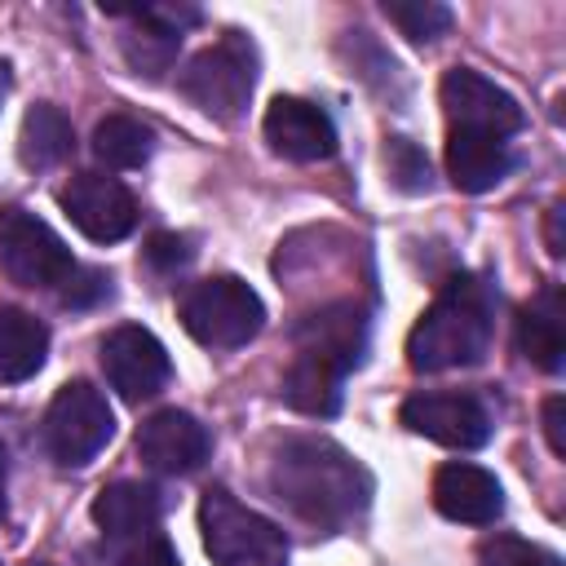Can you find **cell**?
Masks as SVG:
<instances>
[{"instance_id": "6da1fadb", "label": "cell", "mask_w": 566, "mask_h": 566, "mask_svg": "<svg viewBox=\"0 0 566 566\" xmlns=\"http://www.w3.org/2000/svg\"><path fill=\"white\" fill-rule=\"evenodd\" d=\"M270 491L314 526H345L367 509V469L327 438H287L270 460Z\"/></svg>"}, {"instance_id": "7a4b0ae2", "label": "cell", "mask_w": 566, "mask_h": 566, "mask_svg": "<svg viewBox=\"0 0 566 566\" xmlns=\"http://www.w3.org/2000/svg\"><path fill=\"white\" fill-rule=\"evenodd\" d=\"M486 345H491V292L482 279L460 274L442 283V292L416 318L407 336V363L416 371H451L478 363Z\"/></svg>"}, {"instance_id": "3957f363", "label": "cell", "mask_w": 566, "mask_h": 566, "mask_svg": "<svg viewBox=\"0 0 566 566\" xmlns=\"http://www.w3.org/2000/svg\"><path fill=\"white\" fill-rule=\"evenodd\" d=\"M199 535L212 566H287L283 531L230 491H208L199 504Z\"/></svg>"}, {"instance_id": "277c9868", "label": "cell", "mask_w": 566, "mask_h": 566, "mask_svg": "<svg viewBox=\"0 0 566 566\" xmlns=\"http://www.w3.org/2000/svg\"><path fill=\"white\" fill-rule=\"evenodd\" d=\"M177 314H181V327L199 345H208V349H239L265 323L261 296L243 279H234V274H212V279L195 283L181 296V310Z\"/></svg>"}, {"instance_id": "5b68a950", "label": "cell", "mask_w": 566, "mask_h": 566, "mask_svg": "<svg viewBox=\"0 0 566 566\" xmlns=\"http://www.w3.org/2000/svg\"><path fill=\"white\" fill-rule=\"evenodd\" d=\"M252 84H256V53H252V44H248L243 35H234V31H230L226 40L199 49V53L186 62L181 80H177V88H181L203 115L226 119V124L243 115V106H248V97H252Z\"/></svg>"}, {"instance_id": "8992f818", "label": "cell", "mask_w": 566, "mask_h": 566, "mask_svg": "<svg viewBox=\"0 0 566 566\" xmlns=\"http://www.w3.org/2000/svg\"><path fill=\"white\" fill-rule=\"evenodd\" d=\"M115 433V416L102 398V389H93L88 380H71L53 394L49 411H44V447L57 464L80 469L88 464Z\"/></svg>"}, {"instance_id": "52a82bcc", "label": "cell", "mask_w": 566, "mask_h": 566, "mask_svg": "<svg viewBox=\"0 0 566 566\" xmlns=\"http://www.w3.org/2000/svg\"><path fill=\"white\" fill-rule=\"evenodd\" d=\"M0 265L22 287H57L75 270L62 234L27 208L0 212Z\"/></svg>"}, {"instance_id": "ba28073f", "label": "cell", "mask_w": 566, "mask_h": 566, "mask_svg": "<svg viewBox=\"0 0 566 566\" xmlns=\"http://www.w3.org/2000/svg\"><path fill=\"white\" fill-rule=\"evenodd\" d=\"M442 111L451 119V128H478L491 137H509L522 128V106L513 93H504L495 80L469 71V66H451L438 84Z\"/></svg>"}, {"instance_id": "9c48e42d", "label": "cell", "mask_w": 566, "mask_h": 566, "mask_svg": "<svg viewBox=\"0 0 566 566\" xmlns=\"http://www.w3.org/2000/svg\"><path fill=\"white\" fill-rule=\"evenodd\" d=\"M102 371L111 389H119V398L142 402L168 385V349L159 345L155 332L124 323L102 336Z\"/></svg>"}, {"instance_id": "30bf717a", "label": "cell", "mask_w": 566, "mask_h": 566, "mask_svg": "<svg viewBox=\"0 0 566 566\" xmlns=\"http://www.w3.org/2000/svg\"><path fill=\"white\" fill-rule=\"evenodd\" d=\"M402 424L429 442L455 447V451H473L491 438V416L473 394H411L402 402Z\"/></svg>"}, {"instance_id": "8fae6325", "label": "cell", "mask_w": 566, "mask_h": 566, "mask_svg": "<svg viewBox=\"0 0 566 566\" xmlns=\"http://www.w3.org/2000/svg\"><path fill=\"white\" fill-rule=\"evenodd\" d=\"M62 208L75 221V230L93 243H115L137 226V203L133 195L102 172H80L62 190Z\"/></svg>"}, {"instance_id": "7c38bea8", "label": "cell", "mask_w": 566, "mask_h": 566, "mask_svg": "<svg viewBox=\"0 0 566 566\" xmlns=\"http://www.w3.org/2000/svg\"><path fill=\"white\" fill-rule=\"evenodd\" d=\"M261 128H265L270 150L292 164H318L336 150V124L327 119L323 106H314L305 97H274L265 106Z\"/></svg>"}, {"instance_id": "4fadbf2b", "label": "cell", "mask_w": 566, "mask_h": 566, "mask_svg": "<svg viewBox=\"0 0 566 566\" xmlns=\"http://www.w3.org/2000/svg\"><path fill=\"white\" fill-rule=\"evenodd\" d=\"M208 447H212L208 429H203L190 411H177V407L155 411V416L142 424V433H137V455H142V464L155 469V473H168V478L195 473V469L208 460Z\"/></svg>"}, {"instance_id": "5bb4252c", "label": "cell", "mask_w": 566, "mask_h": 566, "mask_svg": "<svg viewBox=\"0 0 566 566\" xmlns=\"http://www.w3.org/2000/svg\"><path fill=\"white\" fill-rule=\"evenodd\" d=\"M433 509L451 522H469V526H486L504 513V491L495 482V473H486L482 464L469 460H451L433 473Z\"/></svg>"}, {"instance_id": "9a60e30c", "label": "cell", "mask_w": 566, "mask_h": 566, "mask_svg": "<svg viewBox=\"0 0 566 566\" xmlns=\"http://www.w3.org/2000/svg\"><path fill=\"white\" fill-rule=\"evenodd\" d=\"M517 349L539 371H562L566 358V301L562 287H539L517 314Z\"/></svg>"}, {"instance_id": "2e32d148", "label": "cell", "mask_w": 566, "mask_h": 566, "mask_svg": "<svg viewBox=\"0 0 566 566\" xmlns=\"http://www.w3.org/2000/svg\"><path fill=\"white\" fill-rule=\"evenodd\" d=\"M504 172H509L504 137H491V133H478V128H451L447 133V177L460 190L482 195L495 181H504Z\"/></svg>"}, {"instance_id": "e0dca14e", "label": "cell", "mask_w": 566, "mask_h": 566, "mask_svg": "<svg viewBox=\"0 0 566 566\" xmlns=\"http://www.w3.org/2000/svg\"><path fill=\"white\" fill-rule=\"evenodd\" d=\"M340 380H345V367L336 358L301 349L283 376V402L305 416H332L340 407Z\"/></svg>"}, {"instance_id": "ac0fdd59", "label": "cell", "mask_w": 566, "mask_h": 566, "mask_svg": "<svg viewBox=\"0 0 566 566\" xmlns=\"http://www.w3.org/2000/svg\"><path fill=\"white\" fill-rule=\"evenodd\" d=\"M44 354H49V327L18 305H0V380L18 385L35 376L44 367Z\"/></svg>"}, {"instance_id": "d6986e66", "label": "cell", "mask_w": 566, "mask_h": 566, "mask_svg": "<svg viewBox=\"0 0 566 566\" xmlns=\"http://www.w3.org/2000/svg\"><path fill=\"white\" fill-rule=\"evenodd\" d=\"M93 522L111 539L142 535V531H150L159 522V495L150 486H142V482H111L93 500Z\"/></svg>"}, {"instance_id": "ffe728a7", "label": "cell", "mask_w": 566, "mask_h": 566, "mask_svg": "<svg viewBox=\"0 0 566 566\" xmlns=\"http://www.w3.org/2000/svg\"><path fill=\"white\" fill-rule=\"evenodd\" d=\"M71 146H75V133H71V119H66L57 106L40 102V106H31V111L22 115V128H18V159H22L27 168H57V164L71 155Z\"/></svg>"}, {"instance_id": "44dd1931", "label": "cell", "mask_w": 566, "mask_h": 566, "mask_svg": "<svg viewBox=\"0 0 566 566\" xmlns=\"http://www.w3.org/2000/svg\"><path fill=\"white\" fill-rule=\"evenodd\" d=\"M296 336H301V349L327 354L349 371L363 354V314L354 305H336V310H323V314L305 318V327Z\"/></svg>"}, {"instance_id": "7402d4cb", "label": "cell", "mask_w": 566, "mask_h": 566, "mask_svg": "<svg viewBox=\"0 0 566 566\" xmlns=\"http://www.w3.org/2000/svg\"><path fill=\"white\" fill-rule=\"evenodd\" d=\"M150 150H155V133L133 115H106L93 128V155L106 168H119V172L142 168L150 159Z\"/></svg>"}, {"instance_id": "603a6c76", "label": "cell", "mask_w": 566, "mask_h": 566, "mask_svg": "<svg viewBox=\"0 0 566 566\" xmlns=\"http://www.w3.org/2000/svg\"><path fill=\"white\" fill-rule=\"evenodd\" d=\"M385 18L407 40H438L451 27V9L438 0H385Z\"/></svg>"}, {"instance_id": "cb8c5ba5", "label": "cell", "mask_w": 566, "mask_h": 566, "mask_svg": "<svg viewBox=\"0 0 566 566\" xmlns=\"http://www.w3.org/2000/svg\"><path fill=\"white\" fill-rule=\"evenodd\" d=\"M385 159H389V177L398 190H429V159L420 146H411L407 137H394Z\"/></svg>"}, {"instance_id": "d4e9b609", "label": "cell", "mask_w": 566, "mask_h": 566, "mask_svg": "<svg viewBox=\"0 0 566 566\" xmlns=\"http://www.w3.org/2000/svg\"><path fill=\"white\" fill-rule=\"evenodd\" d=\"M482 566H557V557L544 548H531L522 539H491L482 548Z\"/></svg>"}, {"instance_id": "484cf974", "label": "cell", "mask_w": 566, "mask_h": 566, "mask_svg": "<svg viewBox=\"0 0 566 566\" xmlns=\"http://www.w3.org/2000/svg\"><path fill=\"white\" fill-rule=\"evenodd\" d=\"M146 261H150L155 270L172 274V270H181V265L190 261V239H186V234H155V239L146 243Z\"/></svg>"}, {"instance_id": "4316f807", "label": "cell", "mask_w": 566, "mask_h": 566, "mask_svg": "<svg viewBox=\"0 0 566 566\" xmlns=\"http://www.w3.org/2000/svg\"><path fill=\"white\" fill-rule=\"evenodd\" d=\"M106 292V274H97V270H71L66 274V283H62V301L66 305H88V301H97Z\"/></svg>"}, {"instance_id": "83f0119b", "label": "cell", "mask_w": 566, "mask_h": 566, "mask_svg": "<svg viewBox=\"0 0 566 566\" xmlns=\"http://www.w3.org/2000/svg\"><path fill=\"white\" fill-rule=\"evenodd\" d=\"M119 566H181V557H177V548H172L168 539L150 535V539H142L133 553H124Z\"/></svg>"}, {"instance_id": "f1b7e54d", "label": "cell", "mask_w": 566, "mask_h": 566, "mask_svg": "<svg viewBox=\"0 0 566 566\" xmlns=\"http://www.w3.org/2000/svg\"><path fill=\"white\" fill-rule=\"evenodd\" d=\"M544 433H548L553 455H566V398L562 394H553L544 402Z\"/></svg>"}, {"instance_id": "f546056e", "label": "cell", "mask_w": 566, "mask_h": 566, "mask_svg": "<svg viewBox=\"0 0 566 566\" xmlns=\"http://www.w3.org/2000/svg\"><path fill=\"white\" fill-rule=\"evenodd\" d=\"M557 226H562V208H553V212H548V252H553V256H562V248H566Z\"/></svg>"}, {"instance_id": "4dcf8cb0", "label": "cell", "mask_w": 566, "mask_h": 566, "mask_svg": "<svg viewBox=\"0 0 566 566\" xmlns=\"http://www.w3.org/2000/svg\"><path fill=\"white\" fill-rule=\"evenodd\" d=\"M0 513H4V460H0Z\"/></svg>"}, {"instance_id": "1f68e13d", "label": "cell", "mask_w": 566, "mask_h": 566, "mask_svg": "<svg viewBox=\"0 0 566 566\" xmlns=\"http://www.w3.org/2000/svg\"><path fill=\"white\" fill-rule=\"evenodd\" d=\"M4 84H9V80H4V66H0V93H4Z\"/></svg>"}, {"instance_id": "d6a6232c", "label": "cell", "mask_w": 566, "mask_h": 566, "mask_svg": "<svg viewBox=\"0 0 566 566\" xmlns=\"http://www.w3.org/2000/svg\"><path fill=\"white\" fill-rule=\"evenodd\" d=\"M35 566H44V562H35Z\"/></svg>"}]
</instances>
